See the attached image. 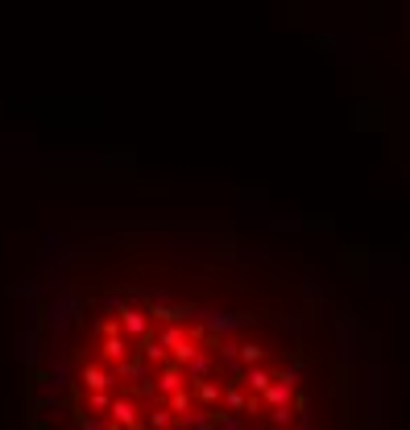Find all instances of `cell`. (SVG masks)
I'll return each instance as SVG.
<instances>
[{"mask_svg": "<svg viewBox=\"0 0 410 430\" xmlns=\"http://www.w3.org/2000/svg\"><path fill=\"white\" fill-rule=\"evenodd\" d=\"M50 430H381L377 335L294 249L216 228L112 236L46 302Z\"/></svg>", "mask_w": 410, "mask_h": 430, "instance_id": "1", "label": "cell"}]
</instances>
